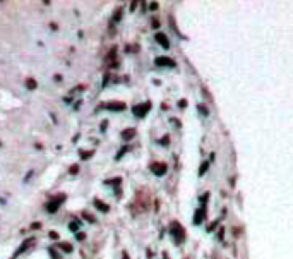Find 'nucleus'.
Masks as SVG:
<instances>
[{
  "label": "nucleus",
  "instance_id": "nucleus-1",
  "mask_svg": "<svg viewBox=\"0 0 293 259\" xmlns=\"http://www.w3.org/2000/svg\"><path fill=\"white\" fill-rule=\"evenodd\" d=\"M60 203H64V196H58V199H52L50 203L46 204V209H48V213H55L57 209H58V206H60Z\"/></svg>",
  "mask_w": 293,
  "mask_h": 259
},
{
  "label": "nucleus",
  "instance_id": "nucleus-2",
  "mask_svg": "<svg viewBox=\"0 0 293 259\" xmlns=\"http://www.w3.org/2000/svg\"><path fill=\"white\" fill-rule=\"evenodd\" d=\"M149 103H146V105H137V107H134V113L135 115H139V117H142V115H146V111L149 110Z\"/></svg>",
  "mask_w": 293,
  "mask_h": 259
},
{
  "label": "nucleus",
  "instance_id": "nucleus-3",
  "mask_svg": "<svg viewBox=\"0 0 293 259\" xmlns=\"http://www.w3.org/2000/svg\"><path fill=\"white\" fill-rule=\"evenodd\" d=\"M153 170H154V173H158V175H163L165 173V170H166V165H163V163H154L153 165Z\"/></svg>",
  "mask_w": 293,
  "mask_h": 259
},
{
  "label": "nucleus",
  "instance_id": "nucleus-4",
  "mask_svg": "<svg viewBox=\"0 0 293 259\" xmlns=\"http://www.w3.org/2000/svg\"><path fill=\"white\" fill-rule=\"evenodd\" d=\"M156 39H158V41H160L165 48H168V39H166V36H163L161 33H158V35H156Z\"/></svg>",
  "mask_w": 293,
  "mask_h": 259
},
{
  "label": "nucleus",
  "instance_id": "nucleus-5",
  "mask_svg": "<svg viewBox=\"0 0 293 259\" xmlns=\"http://www.w3.org/2000/svg\"><path fill=\"white\" fill-rule=\"evenodd\" d=\"M108 108H110V110H124L125 105H124V103H110Z\"/></svg>",
  "mask_w": 293,
  "mask_h": 259
},
{
  "label": "nucleus",
  "instance_id": "nucleus-6",
  "mask_svg": "<svg viewBox=\"0 0 293 259\" xmlns=\"http://www.w3.org/2000/svg\"><path fill=\"white\" fill-rule=\"evenodd\" d=\"M156 64L158 65H173V62H170V58H158Z\"/></svg>",
  "mask_w": 293,
  "mask_h": 259
},
{
  "label": "nucleus",
  "instance_id": "nucleus-7",
  "mask_svg": "<svg viewBox=\"0 0 293 259\" xmlns=\"http://www.w3.org/2000/svg\"><path fill=\"white\" fill-rule=\"evenodd\" d=\"M94 204H96V206H98V208H100L101 211H105V213L108 211V206H106V204H103L101 201H98V199H96V201H94Z\"/></svg>",
  "mask_w": 293,
  "mask_h": 259
},
{
  "label": "nucleus",
  "instance_id": "nucleus-8",
  "mask_svg": "<svg viewBox=\"0 0 293 259\" xmlns=\"http://www.w3.org/2000/svg\"><path fill=\"white\" fill-rule=\"evenodd\" d=\"M58 247H60V249H64L65 252H70V251H72V245H70V244H60Z\"/></svg>",
  "mask_w": 293,
  "mask_h": 259
},
{
  "label": "nucleus",
  "instance_id": "nucleus-9",
  "mask_svg": "<svg viewBox=\"0 0 293 259\" xmlns=\"http://www.w3.org/2000/svg\"><path fill=\"white\" fill-rule=\"evenodd\" d=\"M134 134H135V130H132V129H130V130H125V132H124L122 136H124V139H130V137H132Z\"/></svg>",
  "mask_w": 293,
  "mask_h": 259
},
{
  "label": "nucleus",
  "instance_id": "nucleus-10",
  "mask_svg": "<svg viewBox=\"0 0 293 259\" xmlns=\"http://www.w3.org/2000/svg\"><path fill=\"white\" fill-rule=\"evenodd\" d=\"M26 84L29 86V89H35V88H36V82H35L33 79H28V81H26Z\"/></svg>",
  "mask_w": 293,
  "mask_h": 259
},
{
  "label": "nucleus",
  "instance_id": "nucleus-11",
  "mask_svg": "<svg viewBox=\"0 0 293 259\" xmlns=\"http://www.w3.org/2000/svg\"><path fill=\"white\" fill-rule=\"evenodd\" d=\"M82 216H84L86 220H89V222H94V218H93L91 215H88V213H82Z\"/></svg>",
  "mask_w": 293,
  "mask_h": 259
},
{
  "label": "nucleus",
  "instance_id": "nucleus-12",
  "mask_svg": "<svg viewBox=\"0 0 293 259\" xmlns=\"http://www.w3.org/2000/svg\"><path fill=\"white\" fill-rule=\"evenodd\" d=\"M91 153H93V151H84V153L81 151V154H82V158H89V154H91Z\"/></svg>",
  "mask_w": 293,
  "mask_h": 259
},
{
  "label": "nucleus",
  "instance_id": "nucleus-13",
  "mask_svg": "<svg viewBox=\"0 0 293 259\" xmlns=\"http://www.w3.org/2000/svg\"><path fill=\"white\" fill-rule=\"evenodd\" d=\"M70 173H77V165H74V167L70 168Z\"/></svg>",
  "mask_w": 293,
  "mask_h": 259
},
{
  "label": "nucleus",
  "instance_id": "nucleus-14",
  "mask_svg": "<svg viewBox=\"0 0 293 259\" xmlns=\"http://www.w3.org/2000/svg\"><path fill=\"white\" fill-rule=\"evenodd\" d=\"M50 237H52V239H58V235H57L55 232H50Z\"/></svg>",
  "mask_w": 293,
  "mask_h": 259
},
{
  "label": "nucleus",
  "instance_id": "nucleus-15",
  "mask_svg": "<svg viewBox=\"0 0 293 259\" xmlns=\"http://www.w3.org/2000/svg\"><path fill=\"white\" fill-rule=\"evenodd\" d=\"M70 228H72V230H77V223H75V222L70 223Z\"/></svg>",
  "mask_w": 293,
  "mask_h": 259
},
{
  "label": "nucleus",
  "instance_id": "nucleus-16",
  "mask_svg": "<svg viewBox=\"0 0 293 259\" xmlns=\"http://www.w3.org/2000/svg\"><path fill=\"white\" fill-rule=\"evenodd\" d=\"M124 259H129V256H127V254H124Z\"/></svg>",
  "mask_w": 293,
  "mask_h": 259
}]
</instances>
